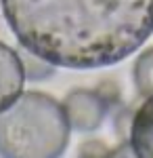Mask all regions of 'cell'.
I'll list each match as a JSON object with an SVG mask.
<instances>
[{
  "label": "cell",
  "mask_w": 153,
  "mask_h": 158,
  "mask_svg": "<svg viewBox=\"0 0 153 158\" xmlns=\"http://www.w3.org/2000/svg\"><path fill=\"white\" fill-rule=\"evenodd\" d=\"M69 131L63 103L42 91H25L0 110V158H61Z\"/></svg>",
  "instance_id": "obj_2"
},
{
  "label": "cell",
  "mask_w": 153,
  "mask_h": 158,
  "mask_svg": "<svg viewBox=\"0 0 153 158\" xmlns=\"http://www.w3.org/2000/svg\"><path fill=\"white\" fill-rule=\"evenodd\" d=\"M130 143L139 158H153V95L145 99L132 116Z\"/></svg>",
  "instance_id": "obj_5"
},
{
  "label": "cell",
  "mask_w": 153,
  "mask_h": 158,
  "mask_svg": "<svg viewBox=\"0 0 153 158\" xmlns=\"http://www.w3.org/2000/svg\"><path fill=\"white\" fill-rule=\"evenodd\" d=\"M0 9L27 53L71 70L118 63L153 34V0H0Z\"/></svg>",
  "instance_id": "obj_1"
},
{
  "label": "cell",
  "mask_w": 153,
  "mask_h": 158,
  "mask_svg": "<svg viewBox=\"0 0 153 158\" xmlns=\"http://www.w3.org/2000/svg\"><path fill=\"white\" fill-rule=\"evenodd\" d=\"M132 76H134V85H136L139 95H143V97L153 95V47L141 53V57L134 63Z\"/></svg>",
  "instance_id": "obj_7"
},
{
  "label": "cell",
  "mask_w": 153,
  "mask_h": 158,
  "mask_svg": "<svg viewBox=\"0 0 153 158\" xmlns=\"http://www.w3.org/2000/svg\"><path fill=\"white\" fill-rule=\"evenodd\" d=\"M25 82V68L21 55L9 44L0 42V110L21 95Z\"/></svg>",
  "instance_id": "obj_4"
},
{
  "label": "cell",
  "mask_w": 153,
  "mask_h": 158,
  "mask_svg": "<svg viewBox=\"0 0 153 158\" xmlns=\"http://www.w3.org/2000/svg\"><path fill=\"white\" fill-rule=\"evenodd\" d=\"M111 99L103 89H73L65 95L63 110L69 127L80 133H92L105 122Z\"/></svg>",
  "instance_id": "obj_3"
},
{
  "label": "cell",
  "mask_w": 153,
  "mask_h": 158,
  "mask_svg": "<svg viewBox=\"0 0 153 158\" xmlns=\"http://www.w3.org/2000/svg\"><path fill=\"white\" fill-rule=\"evenodd\" d=\"M78 158H139L130 141H120L116 148H107L103 141H84L80 146V156Z\"/></svg>",
  "instance_id": "obj_6"
}]
</instances>
